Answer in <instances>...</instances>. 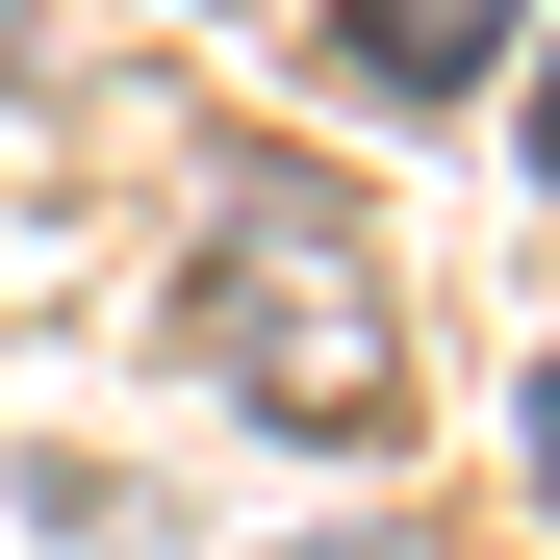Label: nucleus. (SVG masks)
I'll list each match as a JSON object with an SVG mask.
<instances>
[{"label":"nucleus","mask_w":560,"mask_h":560,"mask_svg":"<svg viewBox=\"0 0 560 560\" xmlns=\"http://www.w3.org/2000/svg\"><path fill=\"white\" fill-rule=\"evenodd\" d=\"M535 485H560V357H535Z\"/></svg>","instance_id":"nucleus-2"},{"label":"nucleus","mask_w":560,"mask_h":560,"mask_svg":"<svg viewBox=\"0 0 560 560\" xmlns=\"http://www.w3.org/2000/svg\"><path fill=\"white\" fill-rule=\"evenodd\" d=\"M535 178H560V77H535Z\"/></svg>","instance_id":"nucleus-3"},{"label":"nucleus","mask_w":560,"mask_h":560,"mask_svg":"<svg viewBox=\"0 0 560 560\" xmlns=\"http://www.w3.org/2000/svg\"><path fill=\"white\" fill-rule=\"evenodd\" d=\"M510 26H535V0H331V51L383 77V103H458V77H485Z\"/></svg>","instance_id":"nucleus-1"},{"label":"nucleus","mask_w":560,"mask_h":560,"mask_svg":"<svg viewBox=\"0 0 560 560\" xmlns=\"http://www.w3.org/2000/svg\"><path fill=\"white\" fill-rule=\"evenodd\" d=\"M280 560H331V535H280Z\"/></svg>","instance_id":"nucleus-4"}]
</instances>
